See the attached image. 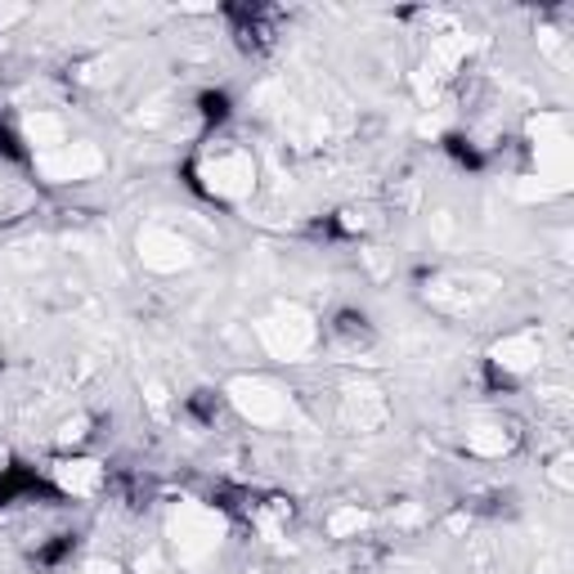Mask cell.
<instances>
[{"label":"cell","mask_w":574,"mask_h":574,"mask_svg":"<svg viewBox=\"0 0 574 574\" xmlns=\"http://www.w3.org/2000/svg\"><path fill=\"white\" fill-rule=\"evenodd\" d=\"M225 395L252 426H278V422L292 417V395H287L278 381H269V377H248L243 372V377L229 381Z\"/></svg>","instance_id":"obj_4"},{"label":"cell","mask_w":574,"mask_h":574,"mask_svg":"<svg viewBox=\"0 0 574 574\" xmlns=\"http://www.w3.org/2000/svg\"><path fill=\"white\" fill-rule=\"evenodd\" d=\"M23 139L32 144L36 158L41 153H55V149H64V144H68V122L59 113H50V108H32L23 117Z\"/></svg>","instance_id":"obj_9"},{"label":"cell","mask_w":574,"mask_h":574,"mask_svg":"<svg viewBox=\"0 0 574 574\" xmlns=\"http://www.w3.org/2000/svg\"><path fill=\"white\" fill-rule=\"evenodd\" d=\"M342 225H346V229H368V225H372V220H368V211H359V207H351V211H346V220H342Z\"/></svg>","instance_id":"obj_21"},{"label":"cell","mask_w":574,"mask_h":574,"mask_svg":"<svg viewBox=\"0 0 574 574\" xmlns=\"http://www.w3.org/2000/svg\"><path fill=\"white\" fill-rule=\"evenodd\" d=\"M516 445V431L507 422H471L467 426V454L475 458H503Z\"/></svg>","instance_id":"obj_11"},{"label":"cell","mask_w":574,"mask_h":574,"mask_svg":"<svg viewBox=\"0 0 574 574\" xmlns=\"http://www.w3.org/2000/svg\"><path fill=\"white\" fill-rule=\"evenodd\" d=\"M85 426H90V422H85L81 413H77V417H68V422L59 426V445H81V440H85Z\"/></svg>","instance_id":"obj_14"},{"label":"cell","mask_w":574,"mask_h":574,"mask_svg":"<svg viewBox=\"0 0 574 574\" xmlns=\"http://www.w3.org/2000/svg\"><path fill=\"white\" fill-rule=\"evenodd\" d=\"M135 570H139V574H175V570H171V561H167L162 552H144Z\"/></svg>","instance_id":"obj_16"},{"label":"cell","mask_w":574,"mask_h":574,"mask_svg":"<svg viewBox=\"0 0 574 574\" xmlns=\"http://www.w3.org/2000/svg\"><path fill=\"white\" fill-rule=\"evenodd\" d=\"M548 481H552L556 490H565V494L574 490V471H570V458H556V462L548 467Z\"/></svg>","instance_id":"obj_15"},{"label":"cell","mask_w":574,"mask_h":574,"mask_svg":"<svg viewBox=\"0 0 574 574\" xmlns=\"http://www.w3.org/2000/svg\"><path fill=\"white\" fill-rule=\"evenodd\" d=\"M167 543H171V552H175V561L184 570H194V565L211 561L216 548L225 543V516L216 507H207V503L184 498L167 516Z\"/></svg>","instance_id":"obj_1"},{"label":"cell","mask_w":574,"mask_h":574,"mask_svg":"<svg viewBox=\"0 0 574 574\" xmlns=\"http://www.w3.org/2000/svg\"><path fill=\"white\" fill-rule=\"evenodd\" d=\"M77 574H122V565H117V561H108V556H90Z\"/></svg>","instance_id":"obj_17"},{"label":"cell","mask_w":574,"mask_h":574,"mask_svg":"<svg viewBox=\"0 0 574 574\" xmlns=\"http://www.w3.org/2000/svg\"><path fill=\"white\" fill-rule=\"evenodd\" d=\"M342 426L346 431H359V436H372V431L387 426L391 417V404L387 395H381L377 387H368V381H351V387L342 391V409H337Z\"/></svg>","instance_id":"obj_7"},{"label":"cell","mask_w":574,"mask_h":574,"mask_svg":"<svg viewBox=\"0 0 574 574\" xmlns=\"http://www.w3.org/2000/svg\"><path fill=\"white\" fill-rule=\"evenodd\" d=\"M55 481H59L64 494L90 498L94 490L104 485V467L94 462V458H64V462H55Z\"/></svg>","instance_id":"obj_10"},{"label":"cell","mask_w":574,"mask_h":574,"mask_svg":"<svg viewBox=\"0 0 574 574\" xmlns=\"http://www.w3.org/2000/svg\"><path fill=\"white\" fill-rule=\"evenodd\" d=\"M144 395H149V409H153V413H167V387H162V381H149V387H144Z\"/></svg>","instance_id":"obj_19"},{"label":"cell","mask_w":574,"mask_h":574,"mask_svg":"<svg viewBox=\"0 0 574 574\" xmlns=\"http://www.w3.org/2000/svg\"><path fill=\"white\" fill-rule=\"evenodd\" d=\"M256 342L265 346V355L283 359V364H297L319 346V323L306 306L283 301V306H274L269 314L256 319Z\"/></svg>","instance_id":"obj_2"},{"label":"cell","mask_w":574,"mask_h":574,"mask_svg":"<svg viewBox=\"0 0 574 574\" xmlns=\"http://www.w3.org/2000/svg\"><path fill=\"white\" fill-rule=\"evenodd\" d=\"M372 525V516L364 512V507H337L328 516V535L332 539H355V535H364Z\"/></svg>","instance_id":"obj_12"},{"label":"cell","mask_w":574,"mask_h":574,"mask_svg":"<svg viewBox=\"0 0 574 574\" xmlns=\"http://www.w3.org/2000/svg\"><path fill=\"white\" fill-rule=\"evenodd\" d=\"M19 207H27V194H23V188H14L10 180H0V220H5L10 211H19Z\"/></svg>","instance_id":"obj_13"},{"label":"cell","mask_w":574,"mask_h":574,"mask_svg":"<svg viewBox=\"0 0 574 574\" xmlns=\"http://www.w3.org/2000/svg\"><path fill=\"white\" fill-rule=\"evenodd\" d=\"M391 520H395V525H422V520H426V512H422V507H413V503H404V507H395V512H391Z\"/></svg>","instance_id":"obj_18"},{"label":"cell","mask_w":574,"mask_h":574,"mask_svg":"<svg viewBox=\"0 0 574 574\" xmlns=\"http://www.w3.org/2000/svg\"><path fill=\"white\" fill-rule=\"evenodd\" d=\"M198 180L220 203H248L256 194V158L248 149H238V144H220V149L203 153Z\"/></svg>","instance_id":"obj_3"},{"label":"cell","mask_w":574,"mask_h":574,"mask_svg":"<svg viewBox=\"0 0 574 574\" xmlns=\"http://www.w3.org/2000/svg\"><path fill=\"white\" fill-rule=\"evenodd\" d=\"M104 167H108L104 149H100V144H90V139H68L64 149L36 158V175L50 180V184H77V180L100 175Z\"/></svg>","instance_id":"obj_6"},{"label":"cell","mask_w":574,"mask_h":574,"mask_svg":"<svg viewBox=\"0 0 574 574\" xmlns=\"http://www.w3.org/2000/svg\"><path fill=\"white\" fill-rule=\"evenodd\" d=\"M135 256L144 269L153 274H180L198 261V248L175 229V225H162V220H149L139 233H135Z\"/></svg>","instance_id":"obj_5"},{"label":"cell","mask_w":574,"mask_h":574,"mask_svg":"<svg viewBox=\"0 0 574 574\" xmlns=\"http://www.w3.org/2000/svg\"><path fill=\"white\" fill-rule=\"evenodd\" d=\"M490 359L503 368V372H512V377H525V372H535L539 364H543V337L539 332H507L503 342H494V351H490Z\"/></svg>","instance_id":"obj_8"},{"label":"cell","mask_w":574,"mask_h":574,"mask_svg":"<svg viewBox=\"0 0 574 574\" xmlns=\"http://www.w3.org/2000/svg\"><path fill=\"white\" fill-rule=\"evenodd\" d=\"M23 14H27V10H23V5H14V10H0V27H5V23H19V19H23Z\"/></svg>","instance_id":"obj_22"},{"label":"cell","mask_w":574,"mask_h":574,"mask_svg":"<svg viewBox=\"0 0 574 574\" xmlns=\"http://www.w3.org/2000/svg\"><path fill=\"white\" fill-rule=\"evenodd\" d=\"M449 233H454V216L436 211V220H431V238H449Z\"/></svg>","instance_id":"obj_20"}]
</instances>
